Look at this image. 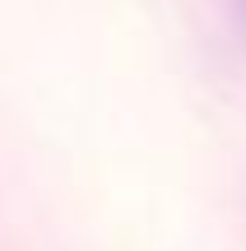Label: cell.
<instances>
[{"label":"cell","mask_w":246,"mask_h":251,"mask_svg":"<svg viewBox=\"0 0 246 251\" xmlns=\"http://www.w3.org/2000/svg\"><path fill=\"white\" fill-rule=\"evenodd\" d=\"M242 5H246V0H242Z\"/></svg>","instance_id":"1"}]
</instances>
